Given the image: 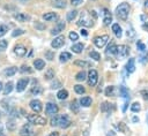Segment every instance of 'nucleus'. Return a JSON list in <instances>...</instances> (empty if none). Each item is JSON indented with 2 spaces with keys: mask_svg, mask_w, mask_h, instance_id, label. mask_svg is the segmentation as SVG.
<instances>
[{
  "mask_svg": "<svg viewBox=\"0 0 148 136\" xmlns=\"http://www.w3.org/2000/svg\"><path fill=\"white\" fill-rule=\"evenodd\" d=\"M52 126H59L60 128H67L71 126V121L67 115H56L51 120Z\"/></svg>",
  "mask_w": 148,
  "mask_h": 136,
  "instance_id": "obj_1",
  "label": "nucleus"
},
{
  "mask_svg": "<svg viewBox=\"0 0 148 136\" xmlns=\"http://www.w3.org/2000/svg\"><path fill=\"white\" fill-rule=\"evenodd\" d=\"M128 13H130V5L126 2L120 3L116 8V14L120 20H126L128 17Z\"/></svg>",
  "mask_w": 148,
  "mask_h": 136,
  "instance_id": "obj_2",
  "label": "nucleus"
},
{
  "mask_svg": "<svg viewBox=\"0 0 148 136\" xmlns=\"http://www.w3.org/2000/svg\"><path fill=\"white\" fill-rule=\"evenodd\" d=\"M27 118H28L29 123H31V124L44 126L46 123V119L43 118V116H40V115H37V114H29Z\"/></svg>",
  "mask_w": 148,
  "mask_h": 136,
  "instance_id": "obj_3",
  "label": "nucleus"
},
{
  "mask_svg": "<svg viewBox=\"0 0 148 136\" xmlns=\"http://www.w3.org/2000/svg\"><path fill=\"white\" fill-rule=\"evenodd\" d=\"M98 81V74L95 69H90L88 71V84L90 86H95Z\"/></svg>",
  "mask_w": 148,
  "mask_h": 136,
  "instance_id": "obj_4",
  "label": "nucleus"
},
{
  "mask_svg": "<svg viewBox=\"0 0 148 136\" xmlns=\"http://www.w3.org/2000/svg\"><path fill=\"white\" fill-rule=\"evenodd\" d=\"M79 24L80 25H83V27H91L94 24V22H92L91 17L87 13H82L81 14V18L79 21Z\"/></svg>",
  "mask_w": 148,
  "mask_h": 136,
  "instance_id": "obj_5",
  "label": "nucleus"
},
{
  "mask_svg": "<svg viewBox=\"0 0 148 136\" xmlns=\"http://www.w3.org/2000/svg\"><path fill=\"white\" fill-rule=\"evenodd\" d=\"M128 53H130L128 46H126V45H119V46H117L116 54L118 55V58H120V59L126 58V56L128 55Z\"/></svg>",
  "mask_w": 148,
  "mask_h": 136,
  "instance_id": "obj_6",
  "label": "nucleus"
},
{
  "mask_svg": "<svg viewBox=\"0 0 148 136\" xmlns=\"http://www.w3.org/2000/svg\"><path fill=\"white\" fill-rule=\"evenodd\" d=\"M108 40H109V36H108V35H103V36L96 37V38L94 39V44H95L96 47L102 48V47L108 43Z\"/></svg>",
  "mask_w": 148,
  "mask_h": 136,
  "instance_id": "obj_7",
  "label": "nucleus"
},
{
  "mask_svg": "<svg viewBox=\"0 0 148 136\" xmlns=\"http://www.w3.org/2000/svg\"><path fill=\"white\" fill-rule=\"evenodd\" d=\"M34 135V130L30 123H25L22 126V128L20 129V136H32Z\"/></svg>",
  "mask_w": 148,
  "mask_h": 136,
  "instance_id": "obj_8",
  "label": "nucleus"
},
{
  "mask_svg": "<svg viewBox=\"0 0 148 136\" xmlns=\"http://www.w3.org/2000/svg\"><path fill=\"white\" fill-rule=\"evenodd\" d=\"M29 84V78L28 77H23V78H20L16 83V91L17 92H22L23 90H25V88L28 86Z\"/></svg>",
  "mask_w": 148,
  "mask_h": 136,
  "instance_id": "obj_9",
  "label": "nucleus"
},
{
  "mask_svg": "<svg viewBox=\"0 0 148 136\" xmlns=\"http://www.w3.org/2000/svg\"><path fill=\"white\" fill-rule=\"evenodd\" d=\"M29 106H30V108H31L35 113H39V112L42 111V108H43L42 103H40L38 99H32V100L29 103Z\"/></svg>",
  "mask_w": 148,
  "mask_h": 136,
  "instance_id": "obj_10",
  "label": "nucleus"
},
{
  "mask_svg": "<svg viewBox=\"0 0 148 136\" xmlns=\"http://www.w3.org/2000/svg\"><path fill=\"white\" fill-rule=\"evenodd\" d=\"M45 111H46V114L49 115H56L58 113V106L54 103H47L45 106Z\"/></svg>",
  "mask_w": 148,
  "mask_h": 136,
  "instance_id": "obj_11",
  "label": "nucleus"
},
{
  "mask_svg": "<svg viewBox=\"0 0 148 136\" xmlns=\"http://www.w3.org/2000/svg\"><path fill=\"white\" fill-rule=\"evenodd\" d=\"M64 43H65V37L64 36H58L51 41V46L53 48H60L64 45Z\"/></svg>",
  "mask_w": 148,
  "mask_h": 136,
  "instance_id": "obj_12",
  "label": "nucleus"
},
{
  "mask_svg": "<svg viewBox=\"0 0 148 136\" xmlns=\"http://www.w3.org/2000/svg\"><path fill=\"white\" fill-rule=\"evenodd\" d=\"M14 53H15L17 56H23V55H25V53H27V47H25L24 45H22V44H17V45H15V47H14Z\"/></svg>",
  "mask_w": 148,
  "mask_h": 136,
  "instance_id": "obj_13",
  "label": "nucleus"
},
{
  "mask_svg": "<svg viewBox=\"0 0 148 136\" xmlns=\"http://www.w3.org/2000/svg\"><path fill=\"white\" fill-rule=\"evenodd\" d=\"M14 18L17 20L18 22H27L30 20V15L27 13H17L14 15Z\"/></svg>",
  "mask_w": 148,
  "mask_h": 136,
  "instance_id": "obj_14",
  "label": "nucleus"
},
{
  "mask_svg": "<svg viewBox=\"0 0 148 136\" xmlns=\"http://www.w3.org/2000/svg\"><path fill=\"white\" fill-rule=\"evenodd\" d=\"M64 29H65V23H64V22H59V23H57V25L52 29L51 33H52V35H58V33H60L61 31H64Z\"/></svg>",
  "mask_w": 148,
  "mask_h": 136,
  "instance_id": "obj_15",
  "label": "nucleus"
},
{
  "mask_svg": "<svg viewBox=\"0 0 148 136\" xmlns=\"http://www.w3.org/2000/svg\"><path fill=\"white\" fill-rule=\"evenodd\" d=\"M43 20H45V21H56V20H58V15L53 12H49V13H45L43 15Z\"/></svg>",
  "mask_w": 148,
  "mask_h": 136,
  "instance_id": "obj_16",
  "label": "nucleus"
},
{
  "mask_svg": "<svg viewBox=\"0 0 148 136\" xmlns=\"http://www.w3.org/2000/svg\"><path fill=\"white\" fill-rule=\"evenodd\" d=\"M126 70H127L128 73H133V71L135 70V60H134L133 58L128 59V61H127V63H126Z\"/></svg>",
  "mask_w": 148,
  "mask_h": 136,
  "instance_id": "obj_17",
  "label": "nucleus"
},
{
  "mask_svg": "<svg viewBox=\"0 0 148 136\" xmlns=\"http://www.w3.org/2000/svg\"><path fill=\"white\" fill-rule=\"evenodd\" d=\"M112 31L114 32V35H116L117 38H120L121 35H123V32H121V28H120V25H119L118 23L112 24Z\"/></svg>",
  "mask_w": 148,
  "mask_h": 136,
  "instance_id": "obj_18",
  "label": "nucleus"
},
{
  "mask_svg": "<svg viewBox=\"0 0 148 136\" xmlns=\"http://www.w3.org/2000/svg\"><path fill=\"white\" fill-rule=\"evenodd\" d=\"M34 67L37 69V70H42L44 67H45V61L42 60V59H36L34 61Z\"/></svg>",
  "mask_w": 148,
  "mask_h": 136,
  "instance_id": "obj_19",
  "label": "nucleus"
},
{
  "mask_svg": "<svg viewBox=\"0 0 148 136\" xmlns=\"http://www.w3.org/2000/svg\"><path fill=\"white\" fill-rule=\"evenodd\" d=\"M83 48H84V45H83L82 43H77V44H74V45L72 46V51H73L74 53H76V54L81 53V52L83 51Z\"/></svg>",
  "mask_w": 148,
  "mask_h": 136,
  "instance_id": "obj_20",
  "label": "nucleus"
},
{
  "mask_svg": "<svg viewBox=\"0 0 148 136\" xmlns=\"http://www.w3.org/2000/svg\"><path fill=\"white\" fill-rule=\"evenodd\" d=\"M119 93H120V96L123 97V98H125V99H130V91H128V89L127 88H125V86H120L119 88Z\"/></svg>",
  "mask_w": 148,
  "mask_h": 136,
  "instance_id": "obj_21",
  "label": "nucleus"
},
{
  "mask_svg": "<svg viewBox=\"0 0 148 136\" xmlns=\"http://www.w3.org/2000/svg\"><path fill=\"white\" fill-rule=\"evenodd\" d=\"M80 105L83 107H89L91 105V98L90 97H82L80 99Z\"/></svg>",
  "mask_w": 148,
  "mask_h": 136,
  "instance_id": "obj_22",
  "label": "nucleus"
},
{
  "mask_svg": "<svg viewBox=\"0 0 148 136\" xmlns=\"http://www.w3.org/2000/svg\"><path fill=\"white\" fill-rule=\"evenodd\" d=\"M2 89H3V95H5V96L9 95V93L12 92V90H13V82H10V81L7 82Z\"/></svg>",
  "mask_w": 148,
  "mask_h": 136,
  "instance_id": "obj_23",
  "label": "nucleus"
},
{
  "mask_svg": "<svg viewBox=\"0 0 148 136\" xmlns=\"http://www.w3.org/2000/svg\"><path fill=\"white\" fill-rule=\"evenodd\" d=\"M44 78L46 81H51L52 78H54V70L52 68H49L44 74Z\"/></svg>",
  "mask_w": 148,
  "mask_h": 136,
  "instance_id": "obj_24",
  "label": "nucleus"
},
{
  "mask_svg": "<svg viewBox=\"0 0 148 136\" xmlns=\"http://www.w3.org/2000/svg\"><path fill=\"white\" fill-rule=\"evenodd\" d=\"M104 12H105V16L103 18V23H104V25H110V23L112 22V16H111V14L106 9Z\"/></svg>",
  "mask_w": 148,
  "mask_h": 136,
  "instance_id": "obj_25",
  "label": "nucleus"
},
{
  "mask_svg": "<svg viewBox=\"0 0 148 136\" xmlns=\"http://www.w3.org/2000/svg\"><path fill=\"white\" fill-rule=\"evenodd\" d=\"M16 71H17V67H9V68H7V69H5V71H3V74L6 75V76H13V75H15L16 74Z\"/></svg>",
  "mask_w": 148,
  "mask_h": 136,
  "instance_id": "obj_26",
  "label": "nucleus"
},
{
  "mask_svg": "<svg viewBox=\"0 0 148 136\" xmlns=\"http://www.w3.org/2000/svg\"><path fill=\"white\" fill-rule=\"evenodd\" d=\"M71 58H72V54L68 53V52H62V53L60 54V56H59L60 62H66V61H68Z\"/></svg>",
  "mask_w": 148,
  "mask_h": 136,
  "instance_id": "obj_27",
  "label": "nucleus"
},
{
  "mask_svg": "<svg viewBox=\"0 0 148 136\" xmlns=\"http://www.w3.org/2000/svg\"><path fill=\"white\" fill-rule=\"evenodd\" d=\"M57 97H58V99L64 100V99H66V98L68 97V91H67V90H65V89H61V90L57 93Z\"/></svg>",
  "mask_w": 148,
  "mask_h": 136,
  "instance_id": "obj_28",
  "label": "nucleus"
},
{
  "mask_svg": "<svg viewBox=\"0 0 148 136\" xmlns=\"http://www.w3.org/2000/svg\"><path fill=\"white\" fill-rule=\"evenodd\" d=\"M52 6H54L57 8H65L66 7V2H65V0H53Z\"/></svg>",
  "mask_w": 148,
  "mask_h": 136,
  "instance_id": "obj_29",
  "label": "nucleus"
},
{
  "mask_svg": "<svg viewBox=\"0 0 148 136\" xmlns=\"http://www.w3.org/2000/svg\"><path fill=\"white\" fill-rule=\"evenodd\" d=\"M76 15H77V12L74 9V10H71V12H68V13H67L66 18H67V21H68V22H72V21L76 17Z\"/></svg>",
  "mask_w": 148,
  "mask_h": 136,
  "instance_id": "obj_30",
  "label": "nucleus"
},
{
  "mask_svg": "<svg viewBox=\"0 0 148 136\" xmlns=\"http://www.w3.org/2000/svg\"><path fill=\"white\" fill-rule=\"evenodd\" d=\"M86 78H87V75H86V73H84L83 70L79 71V73L75 75V80L79 81V82H82V81H84Z\"/></svg>",
  "mask_w": 148,
  "mask_h": 136,
  "instance_id": "obj_31",
  "label": "nucleus"
},
{
  "mask_svg": "<svg viewBox=\"0 0 148 136\" xmlns=\"http://www.w3.org/2000/svg\"><path fill=\"white\" fill-rule=\"evenodd\" d=\"M105 95H106L108 97H110V96H114V95H116V88H114L113 85L108 86V88L105 89Z\"/></svg>",
  "mask_w": 148,
  "mask_h": 136,
  "instance_id": "obj_32",
  "label": "nucleus"
},
{
  "mask_svg": "<svg viewBox=\"0 0 148 136\" xmlns=\"http://www.w3.org/2000/svg\"><path fill=\"white\" fill-rule=\"evenodd\" d=\"M20 73H22V74H31V73H32V69H31L29 66L23 65V66L20 68Z\"/></svg>",
  "mask_w": 148,
  "mask_h": 136,
  "instance_id": "obj_33",
  "label": "nucleus"
},
{
  "mask_svg": "<svg viewBox=\"0 0 148 136\" xmlns=\"http://www.w3.org/2000/svg\"><path fill=\"white\" fill-rule=\"evenodd\" d=\"M74 91H75L76 93H79V95H82V93H84V92H86V89H84L82 85L76 84V85H74Z\"/></svg>",
  "mask_w": 148,
  "mask_h": 136,
  "instance_id": "obj_34",
  "label": "nucleus"
},
{
  "mask_svg": "<svg viewBox=\"0 0 148 136\" xmlns=\"http://www.w3.org/2000/svg\"><path fill=\"white\" fill-rule=\"evenodd\" d=\"M116 50H117V45L111 44V45H109V47L106 50V53L108 54H116Z\"/></svg>",
  "mask_w": 148,
  "mask_h": 136,
  "instance_id": "obj_35",
  "label": "nucleus"
},
{
  "mask_svg": "<svg viewBox=\"0 0 148 136\" xmlns=\"http://www.w3.org/2000/svg\"><path fill=\"white\" fill-rule=\"evenodd\" d=\"M110 109H111V104L104 101V103L101 105V111H102V112H108V111H110Z\"/></svg>",
  "mask_w": 148,
  "mask_h": 136,
  "instance_id": "obj_36",
  "label": "nucleus"
},
{
  "mask_svg": "<svg viewBox=\"0 0 148 136\" xmlns=\"http://www.w3.org/2000/svg\"><path fill=\"white\" fill-rule=\"evenodd\" d=\"M89 55H90V58H91V59H94L95 61H98V60L101 59L99 53H98V52H96V51H91V52L89 53Z\"/></svg>",
  "mask_w": 148,
  "mask_h": 136,
  "instance_id": "obj_37",
  "label": "nucleus"
},
{
  "mask_svg": "<svg viewBox=\"0 0 148 136\" xmlns=\"http://www.w3.org/2000/svg\"><path fill=\"white\" fill-rule=\"evenodd\" d=\"M15 127H16V124H15V120H14V119H10V120L7 121V128H8L9 130H14Z\"/></svg>",
  "mask_w": 148,
  "mask_h": 136,
  "instance_id": "obj_38",
  "label": "nucleus"
},
{
  "mask_svg": "<svg viewBox=\"0 0 148 136\" xmlns=\"http://www.w3.org/2000/svg\"><path fill=\"white\" fill-rule=\"evenodd\" d=\"M8 31V25L6 24H1L0 23V37H2L3 35H6Z\"/></svg>",
  "mask_w": 148,
  "mask_h": 136,
  "instance_id": "obj_39",
  "label": "nucleus"
},
{
  "mask_svg": "<svg viewBox=\"0 0 148 136\" xmlns=\"http://www.w3.org/2000/svg\"><path fill=\"white\" fill-rule=\"evenodd\" d=\"M140 109H141V106H140L139 103H133V104L131 105V111H132V112H135V113H136V112H139Z\"/></svg>",
  "mask_w": 148,
  "mask_h": 136,
  "instance_id": "obj_40",
  "label": "nucleus"
},
{
  "mask_svg": "<svg viewBox=\"0 0 148 136\" xmlns=\"http://www.w3.org/2000/svg\"><path fill=\"white\" fill-rule=\"evenodd\" d=\"M118 128H119V130H121L123 133H125V134H130V130H128V128H126V126H125L124 122H119Z\"/></svg>",
  "mask_w": 148,
  "mask_h": 136,
  "instance_id": "obj_41",
  "label": "nucleus"
},
{
  "mask_svg": "<svg viewBox=\"0 0 148 136\" xmlns=\"http://www.w3.org/2000/svg\"><path fill=\"white\" fill-rule=\"evenodd\" d=\"M7 46H8V41H7L6 39H2V40H0V52L5 51V50L7 48Z\"/></svg>",
  "mask_w": 148,
  "mask_h": 136,
  "instance_id": "obj_42",
  "label": "nucleus"
},
{
  "mask_svg": "<svg viewBox=\"0 0 148 136\" xmlns=\"http://www.w3.org/2000/svg\"><path fill=\"white\" fill-rule=\"evenodd\" d=\"M24 33V30H22V29H15L13 32H12V36L13 37H18V36H21V35H23Z\"/></svg>",
  "mask_w": 148,
  "mask_h": 136,
  "instance_id": "obj_43",
  "label": "nucleus"
},
{
  "mask_svg": "<svg viewBox=\"0 0 148 136\" xmlns=\"http://www.w3.org/2000/svg\"><path fill=\"white\" fill-rule=\"evenodd\" d=\"M35 28L37 29V30H39V31H42V30H45V24H43L42 22H36L35 23Z\"/></svg>",
  "mask_w": 148,
  "mask_h": 136,
  "instance_id": "obj_44",
  "label": "nucleus"
},
{
  "mask_svg": "<svg viewBox=\"0 0 148 136\" xmlns=\"http://www.w3.org/2000/svg\"><path fill=\"white\" fill-rule=\"evenodd\" d=\"M40 92H42V88L38 86V85H37V86H34V88L31 89V93H32V95H38V93H40Z\"/></svg>",
  "mask_w": 148,
  "mask_h": 136,
  "instance_id": "obj_45",
  "label": "nucleus"
},
{
  "mask_svg": "<svg viewBox=\"0 0 148 136\" xmlns=\"http://www.w3.org/2000/svg\"><path fill=\"white\" fill-rule=\"evenodd\" d=\"M68 36H69V39L71 40H77V38H79V36H77V33L75 31H71Z\"/></svg>",
  "mask_w": 148,
  "mask_h": 136,
  "instance_id": "obj_46",
  "label": "nucleus"
},
{
  "mask_svg": "<svg viewBox=\"0 0 148 136\" xmlns=\"http://www.w3.org/2000/svg\"><path fill=\"white\" fill-rule=\"evenodd\" d=\"M74 65H75V66H80V67L82 68V67L87 66V62L83 61V60H76V61H74Z\"/></svg>",
  "mask_w": 148,
  "mask_h": 136,
  "instance_id": "obj_47",
  "label": "nucleus"
},
{
  "mask_svg": "<svg viewBox=\"0 0 148 136\" xmlns=\"http://www.w3.org/2000/svg\"><path fill=\"white\" fill-rule=\"evenodd\" d=\"M60 86H61V83H60L59 81H57V80L51 83V89H58V88H60Z\"/></svg>",
  "mask_w": 148,
  "mask_h": 136,
  "instance_id": "obj_48",
  "label": "nucleus"
},
{
  "mask_svg": "<svg viewBox=\"0 0 148 136\" xmlns=\"http://www.w3.org/2000/svg\"><path fill=\"white\" fill-rule=\"evenodd\" d=\"M136 47H138L139 51H145V50H146V45H145L143 43H141V41H138Z\"/></svg>",
  "mask_w": 148,
  "mask_h": 136,
  "instance_id": "obj_49",
  "label": "nucleus"
},
{
  "mask_svg": "<svg viewBox=\"0 0 148 136\" xmlns=\"http://www.w3.org/2000/svg\"><path fill=\"white\" fill-rule=\"evenodd\" d=\"M45 55H46V58H47L49 60H53V58H54V53L51 52V51H47V52L45 53Z\"/></svg>",
  "mask_w": 148,
  "mask_h": 136,
  "instance_id": "obj_50",
  "label": "nucleus"
},
{
  "mask_svg": "<svg viewBox=\"0 0 148 136\" xmlns=\"http://www.w3.org/2000/svg\"><path fill=\"white\" fill-rule=\"evenodd\" d=\"M82 2H83V0H71L72 6H80Z\"/></svg>",
  "mask_w": 148,
  "mask_h": 136,
  "instance_id": "obj_51",
  "label": "nucleus"
},
{
  "mask_svg": "<svg viewBox=\"0 0 148 136\" xmlns=\"http://www.w3.org/2000/svg\"><path fill=\"white\" fill-rule=\"evenodd\" d=\"M80 33H81L82 36H84V37H87V36H88V32H87V30H86V29H81Z\"/></svg>",
  "mask_w": 148,
  "mask_h": 136,
  "instance_id": "obj_52",
  "label": "nucleus"
},
{
  "mask_svg": "<svg viewBox=\"0 0 148 136\" xmlns=\"http://www.w3.org/2000/svg\"><path fill=\"white\" fill-rule=\"evenodd\" d=\"M75 105H76V103H75V101H74V103H72V106H71V108H72V109H74L75 112H77V108H76V106H75Z\"/></svg>",
  "mask_w": 148,
  "mask_h": 136,
  "instance_id": "obj_53",
  "label": "nucleus"
},
{
  "mask_svg": "<svg viewBox=\"0 0 148 136\" xmlns=\"http://www.w3.org/2000/svg\"><path fill=\"white\" fill-rule=\"evenodd\" d=\"M47 136H59V133H58V131H52V133H50Z\"/></svg>",
  "mask_w": 148,
  "mask_h": 136,
  "instance_id": "obj_54",
  "label": "nucleus"
},
{
  "mask_svg": "<svg viewBox=\"0 0 148 136\" xmlns=\"http://www.w3.org/2000/svg\"><path fill=\"white\" fill-rule=\"evenodd\" d=\"M142 95H143V98H145L146 100H148V91H143Z\"/></svg>",
  "mask_w": 148,
  "mask_h": 136,
  "instance_id": "obj_55",
  "label": "nucleus"
},
{
  "mask_svg": "<svg viewBox=\"0 0 148 136\" xmlns=\"http://www.w3.org/2000/svg\"><path fill=\"white\" fill-rule=\"evenodd\" d=\"M127 105H128V103L126 101V103H125V105H124V107H123V112H125V111H126V108H127Z\"/></svg>",
  "mask_w": 148,
  "mask_h": 136,
  "instance_id": "obj_56",
  "label": "nucleus"
},
{
  "mask_svg": "<svg viewBox=\"0 0 148 136\" xmlns=\"http://www.w3.org/2000/svg\"><path fill=\"white\" fill-rule=\"evenodd\" d=\"M143 29H145V30H147V31H148V22H147V23H146V24H143Z\"/></svg>",
  "mask_w": 148,
  "mask_h": 136,
  "instance_id": "obj_57",
  "label": "nucleus"
},
{
  "mask_svg": "<svg viewBox=\"0 0 148 136\" xmlns=\"http://www.w3.org/2000/svg\"><path fill=\"white\" fill-rule=\"evenodd\" d=\"M132 120H133V122H136V121H139V118H136V116H134V118H133Z\"/></svg>",
  "mask_w": 148,
  "mask_h": 136,
  "instance_id": "obj_58",
  "label": "nucleus"
},
{
  "mask_svg": "<svg viewBox=\"0 0 148 136\" xmlns=\"http://www.w3.org/2000/svg\"><path fill=\"white\" fill-rule=\"evenodd\" d=\"M2 130H3V127H2V123L0 122V133H2Z\"/></svg>",
  "mask_w": 148,
  "mask_h": 136,
  "instance_id": "obj_59",
  "label": "nucleus"
},
{
  "mask_svg": "<svg viewBox=\"0 0 148 136\" xmlns=\"http://www.w3.org/2000/svg\"><path fill=\"white\" fill-rule=\"evenodd\" d=\"M145 6L148 8V0H145Z\"/></svg>",
  "mask_w": 148,
  "mask_h": 136,
  "instance_id": "obj_60",
  "label": "nucleus"
},
{
  "mask_svg": "<svg viewBox=\"0 0 148 136\" xmlns=\"http://www.w3.org/2000/svg\"><path fill=\"white\" fill-rule=\"evenodd\" d=\"M2 88H3V85H2V83H1V82H0V91H1V90H2Z\"/></svg>",
  "mask_w": 148,
  "mask_h": 136,
  "instance_id": "obj_61",
  "label": "nucleus"
},
{
  "mask_svg": "<svg viewBox=\"0 0 148 136\" xmlns=\"http://www.w3.org/2000/svg\"><path fill=\"white\" fill-rule=\"evenodd\" d=\"M0 136H5V135H3V134H2V133H0Z\"/></svg>",
  "mask_w": 148,
  "mask_h": 136,
  "instance_id": "obj_62",
  "label": "nucleus"
},
{
  "mask_svg": "<svg viewBox=\"0 0 148 136\" xmlns=\"http://www.w3.org/2000/svg\"><path fill=\"white\" fill-rule=\"evenodd\" d=\"M147 121H148V114H147Z\"/></svg>",
  "mask_w": 148,
  "mask_h": 136,
  "instance_id": "obj_63",
  "label": "nucleus"
}]
</instances>
